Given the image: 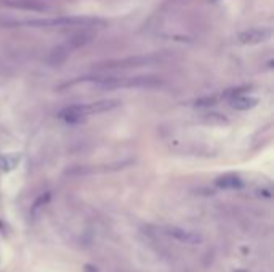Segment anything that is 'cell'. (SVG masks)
I'll use <instances>...</instances> for the list:
<instances>
[{
    "mask_svg": "<svg viewBox=\"0 0 274 272\" xmlns=\"http://www.w3.org/2000/svg\"><path fill=\"white\" fill-rule=\"evenodd\" d=\"M215 183H217V186L220 189H241L244 186V181L236 173L221 174L220 178H217V181H215Z\"/></svg>",
    "mask_w": 274,
    "mask_h": 272,
    "instance_id": "obj_6",
    "label": "cell"
},
{
    "mask_svg": "<svg viewBox=\"0 0 274 272\" xmlns=\"http://www.w3.org/2000/svg\"><path fill=\"white\" fill-rule=\"evenodd\" d=\"M164 231H165V234H167L169 237L178 240V242H183V244H188V245H198L202 242L199 234H195V232H191V231H186V229H181V228H177V226H167Z\"/></svg>",
    "mask_w": 274,
    "mask_h": 272,
    "instance_id": "obj_4",
    "label": "cell"
},
{
    "mask_svg": "<svg viewBox=\"0 0 274 272\" xmlns=\"http://www.w3.org/2000/svg\"><path fill=\"white\" fill-rule=\"evenodd\" d=\"M93 23L90 19L84 18H56V19H41V21H29V26L38 27H79L84 24Z\"/></svg>",
    "mask_w": 274,
    "mask_h": 272,
    "instance_id": "obj_3",
    "label": "cell"
},
{
    "mask_svg": "<svg viewBox=\"0 0 274 272\" xmlns=\"http://www.w3.org/2000/svg\"><path fill=\"white\" fill-rule=\"evenodd\" d=\"M229 104L236 111H250L258 104V100L250 95H236L229 100Z\"/></svg>",
    "mask_w": 274,
    "mask_h": 272,
    "instance_id": "obj_5",
    "label": "cell"
},
{
    "mask_svg": "<svg viewBox=\"0 0 274 272\" xmlns=\"http://www.w3.org/2000/svg\"><path fill=\"white\" fill-rule=\"evenodd\" d=\"M271 35H272V31L269 27H250L238 35V40L242 45H258V43L269 40Z\"/></svg>",
    "mask_w": 274,
    "mask_h": 272,
    "instance_id": "obj_2",
    "label": "cell"
},
{
    "mask_svg": "<svg viewBox=\"0 0 274 272\" xmlns=\"http://www.w3.org/2000/svg\"><path fill=\"white\" fill-rule=\"evenodd\" d=\"M84 272H100V270H98V267H95V266H92V264H85Z\"/></svg>",
    "mask_w": 274,
    "mask_h": 272,
    "instance_id": "obj_8",
    "label": "cell"
},
{
    "mask_svg": "<svg viewBox=\"0 0 274 272\" xmlns=\"http://www.w3.org/2000/svg\"><path fill=\"white\" fill-rule=\"evenodd\" d=\"M119 104V101H98V103H89V104H74V106H67L60 112V119L67 122V123H79L85 120L89 115L93 114H101L114 109L115 106Z\"/></svg>",
    "mask_w": 274,
    "mask_h": 272,
    "instance_id": "obj_1",
    "label": "cell"
},
{
    "mask_svg": "<svg viewBox=\"0 0 274 272\" xmlns=\"http://www.w3.org/2000/svg\"><path fill=\"white\" fill-rule=\"evenodd\" d=\"M21 160L19 154H4L0 155V170L2 171H12Z\"/></svg>",
    "mask_w": 274,
    "mask_h": 272,
    "instance_id": "obj_7",
    "label": "cell"
}]
</instances>
